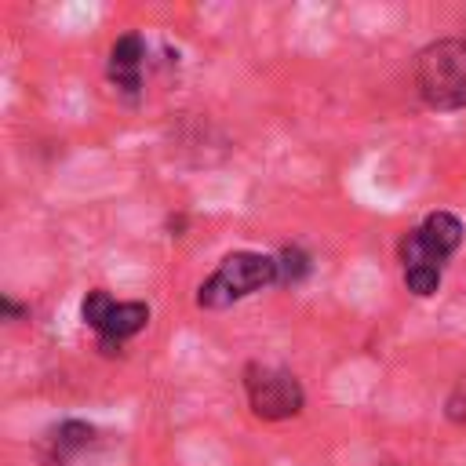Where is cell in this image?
Segmentation results:
<instances>
[{
  "label": "cell",
  "instance_id": "ba28073f",
  "mask_svg": "<svg viewBox=\"0 0 466 466\" xmlns=\"http://www.w3.org/2000/svg\"><path fill=\"white\" fill-rule=\"evenodd\" d=\"M309 273V255L302 248H280L277 255V284H299Z\"/></svg>",
  "mask_w": 466,
  "mask_h": 466
},
{
  "label": "cell",
  "instance_id": "3957f363",
  "mask_svg": "<svg viewBox=\"0 0 466 466\" xmlns=\"http://www.w3.org/2000/svg\"><path fill=\"white\" fill-rule=\"evenodd\" d=\"M277 284V255L262 251H229L197 288L200 309H226L262 288Z\"/></svg>",
  "mask_w": 466,
  "mask_h": 466
},
{
  "label": "cell",
  "instance_id": "6da1fadb",
  "mask_svg": "<svg viewBox=\"0 0 466 466\" xmlns=\"http://www.w3.org/2000/svg\"><path fill=\"white\" fill-rule=\"evenodd\" d=\"M466 226L451 211H430L422 226L408 229L397 244L400 251V269H404V288L419 299H430L441 288L444 262L462 248Z\"/></svg>",
  "mask_w": 466,
  "mask_h": 466
},
{
  "label": "cell",
  "instance_id": "7a4b0ae2",
  "mask_svg": "<svg viewBox=\"0 0 466 466\" xmlns=\"http://www.w3.org/2000/svg\"><path fill=\"white\" fill-rule=\"evenodd\" d=\"M415 87L430 109H466V36H444L419 51Z\"/></svg>",
  "mask_w": 466,
  "mask_h": 466
},
{
  "label": "cell",
  "instance_id": "8992f818",
  "mask_svg": "<svg viewBox=\"0 0 466 466\" xmlns=\"http://www.w3.org/2000/svg\"><path fill=\"white\" fill-rule=\"evenodd\" d=\"M142 69H146V40L138 33L116 36L109 47V66H106L109 84L120 87L124 95H138L142 91Z\"/></svg>",
  "mask_w": 466,
  "mask_h": 466
},
{
  "label": "cell",
  "instance_id": "277c9868",
  "mask_svg": "<svg viewBox=\"0 0 466 466\" xmlns=\"http://www.w3.org/2000/svg\"><path fill=\"white\" fill-rule=\"evenodd\" d=\"M80 317H84V324L98 335V350H102V353H116L124 339L138 335V331L149 324V306L138 302V299L120 302V299H113L106 288H95V291L84 295Z\"/></svg>",
  "mask_w": 466,
  "mask_h": 466
},
{
  "label": "cell",
  "instance_id": "5b68a950",
  "mask_svg": "<svg viewBox=\"0 0 466 466\" xmlns=\"http://www.w3.org/2000/svg\"><path fill=\"white\" fill-rule=\"evenodd\" d=\"M244 393H248V404L251 411L262 419V422H284V419H295L306 404V393H302V382L284 371V368H269V364H248L244 368Z\"/></svg>",
  "mask_w": 466,
  "mask_h": 466
},
{
  "label": "cell",
  "instance_id": "9c48e42d",
  "mask_svg": "<svg viewBox=\"0 0 466 466\" xmlns=\"http://www.w3.org/2000/svg\"><path fill=\"white\" fill-rule=\"evenodd\" d=\"M0 306H4V313H7V317H18V313H25V309H22L18 302H11V299H0Z\"/></svg>",
  "mask_w": 466,
  "mask_h": 466
},
{
  "label": "cell",
  "instance_id": "52a82bcc",
  "mask_svg": "<svg viewBox=\"0 0 466 466\" xmlns=\"http://www.w3.org/2000/svg\"><path fill=\"white\" fill-rule=\"evenodd\" d=\"M91 444H95V426L84 422V419H66L47 437V462L51 466H66L73 455H80Z\"/></svg>",
  "mask_w": 466,
  "mask_h": 466
}]
</instances>
